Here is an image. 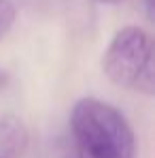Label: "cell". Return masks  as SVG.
I'll list each match as a JSON object with an SVG mask.
<instances>
[{"label": "cell", "mask_w": 155, "mask_h": 158, "mask_svg": "<svg viewBox=\"0 0 155 158\" xmlns=\"http://www.w3.org/2000/svg\"><path fill=\"white\" fill-rule=\"evenodd\" d=\"M70 132L77 158H136V139L128 118L94 96L72 107Z\"/></svg>", "instance_id": "1"}, {"label": "cell", "mask_w": 155, "mask_h": 158, "mask_svg": "<svg viewBox=\"0 0 155 158\" xmlns=\"http://www.w3.org/2000/svg\"><path fill=\"white\" fill-rule=\"evenodd\" d=\"M102 73L117 88L134 90L147 96L155 94L153 41L138 26L115 32L102 53Z\"/></svg>", "instance_id": "2"}, {"label": "cell", "mask_w": 155, "mask_h": 158, "mask_svg": "<svg viewBox=\"0 0 155 158\" xmlns=\"http://www.w3.org/2000/svg\"><path fill=\"white\" fill-rule=\"evenodd\" d=\"M30 131L26 122L13 113L0 115V158H26Z\"/></svg>", "instance_id": "3"}, {"label": "cell", "mask_w": 155, "mask_h": 158, "mask_svg": "<svg viewBox=\"0 0 155 158\" xmlns=\"http://www.w3.org/2000/svg\"><path fill=\"white\" fill-rule=\"evenodd\" d=\"M15 17H17V9L9 0H0V41L11 32Z\"/></svg>", "instance_id": "4"}, {"label": "cell", "mask_w": 155, "mask_h": 158, "mask_svg": "<svg viewBox=\"0 0 155 158\" xmlns=\"http://www.w3.org/2000/svg\"><path fill=\"white\" fill-rule=\"evenodd\" d=\"M6 83H9V73L4 69H0V92L6 88Z\"/></svg>", "instance_id": "5"}, {"label": "cell", "mask_w": 155, "mask_h": 158, "mask_svg": "<svg viewBox=\"0 0 155 158\" xmlns=\"http://www.w3.org/2000/svg\"><path fill=\"white\" fill-rule=\"evenodd\" d=\"M96 2H100V4H119L123 0H96Z\"/></svg>", "instance_id": "6"}]
</instances>
